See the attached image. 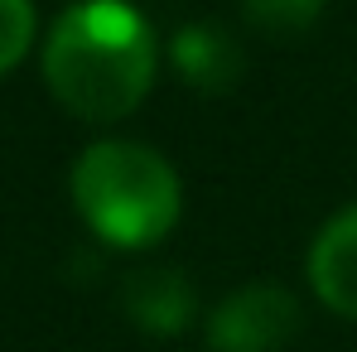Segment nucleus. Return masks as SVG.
Returning a JSON list of instances; mask_svg holds the SVG:
<instances>
[{
    "label": "nucleus",
    "instance_id": "obj_4",
    "mask_svg": "<svg viewBox=\"0 0 357 352\" xmlns=\"http://www.w3.org/2000/svg\"><path fill=\"white\" fill-rule=\"evenodd\" d=\"M309 285L333 309L357 319V208L338 213L309 246Z\"/></svg>",
    "mask_w": 357,
    "mask_h": 352
},
{
    "label": "nucleus",
    "instance_id": "obj_6",
    "mask_svg": "<svg viewBox=\"0 0 357 352\" xmlns=\"http://www.w3.org/2000/svg\"><path fill=\"white\" fill-rule=\"evenodd\" d=\"M121 304H126V314L145 333H160V338L183 333L188 319H193V290H188V280L178 270H160V266L135 270L126 280V290H121Z\"/></svg>",
    "mask_w": 357,
    "mask_h": 352
},
{
    "label": "nucleus",
    "instance_id": "obj_2",
    "mask_svg": "<svg viewBox=\"0 0 357 352\" xmlns=\"http://www.w3.org/2000/svg\"><path fill=\"white\" fill-rule=\"evenodd\" d=\"M73 203L112 246H155L178 222V174L135 140H97L73 164Z\"/></svg>",
    "mask_w": 357,
    "mask_h": 352
},
{
    "label": "nucleus",
    "instance_id": "obj_5",
    "mask_svg": "<svg viewBox=\"0 0 357 352\" xmlns=\"http://www.w3.org/2000/svg\"><path fill=\"white\" fill-rule=\"evenodd\" d=\"M169 59H174L178 77H183L188 87H198V92H227L241 77L237 39H232L222 24H213V20L183 24L174 34V44H169Z\"/></svg>",
    "mask_w": 357,
    "mask_h": 352
},
{
    "label": "nucleus",
    "instance_id": "obj_7",
    "mask_svg": "<svg viewBox=\"0 0 357 352\" xmlns=\"http://www.w3.org/2000/svg\"><path fill=\"white\" fill-rule=\"evenodd\" d=\"M246 24L261 34H299L319 20L324 0H241Z\"/></svg>",
    "mask_w": 357,
    "mask_h": 352
},
{
    "label": "nucleus",
    "instance_id": "obj_1",
    "mask_svg": "<svg viewBox=\"0 0 357 352\" xmlns=\"http://www.w3.org/2000/svg\"><path fill=\"white\" fill-rule=\"evenodd\" d=\"M44 77L73 116H130L155 82V39L126 0H82L49 29Z\"/></svg>",
    "mask_w": 357,
    "mask_h": 352
},
{
    "label": "nucleus",
    "instance_id": "obj_8",
    "mask_svg": "<svg viewBox=\"0 0 357 352\" xmlns=\"http://www.w3.org/2000/svg\"><path fill=\"white\" fill-rule=\"evenodd\" d=\"M34 44V5L29 0H0V72L29 54Z\"/></svg>",
    "mask_w": 357,
    "mask_h": 352
},
{
    "label": "nucleus",
    "instance_id": "obj_3",
    "mask_svg": "<svg viewBox=\"0 0 357 352\" xmlns=\"http://www.w3.org/2000/svg\"><path fill=\"white\" fill-rule=\"evenodd\" d=\"M299 328V304L280 285H246L208 319L213 352H280Z\"/></svg>",
    "mask_w": 357,
    "mask_h": 352
}]
</instances>
